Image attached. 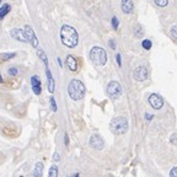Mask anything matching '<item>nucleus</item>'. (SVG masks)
<instances>
[{
	"instance_id": "36",
	"label": "nucleus",
	"mask_w": 177,
	"mask_h": 177,
	"mask_svg": "<svg viewBox=\"0 0 177 177\" xmlns=\"http://www.w3.org/2000/svg\"><path fill=\"white\" fill-rule=\"evenodd\" d=\"M2 83V76H1V74H0V84Z\"/></svg>"
},
{
	"instance_id": "23",
	"label": "nucleus",
	"mask_w": 177,
	"mask_h": 177,
	"mask_svg": "<svg viewBox=\"0 0 177 177\" xmlns=\"http://www.w3.org/2000/svg\"><path fill=\"white\" fill-rule=\"evenodd\" d=\"M49 103H51V108H52V111H53V112H57V103H56L54 97H51Z\"/></svg>"
},
{
	"instance_id": "16",
	"label": "nucleus",
	"mask_w": 177,
	"mask_h": 177,
	"mask_svg": "<svg viewBox=\"0 0 177 177\" xmlns=\"http://www.w3.org/2000/svg\"><path fill=\"white\" fill-rule=\"evenodd\" d=\"M10 10H11V6L9 4H4L2 7H0V20H2L10 12Z\"/></svg>"
},
{
	"instance_id": "18",
	"label": "nucleus",
	"mask_w": 177,
	"mask_h": 177,
	"mask_svg": "<svg viewBox=\"0 0 177 177\" xmlns=\"http://www.w3.org/2000/svg\"><path fill=\"white\" fill-rule=\"evenodd\" d=\"M15 56H16V53H2V54H0V60L6 62L9 59H12Z\"/></svg>"
},
{
	"instance_id": "1",
	"label": "nucleus",
	"mask_w": 177,
	"mask_h": 177,
	"mask_svg": "<svg viewBox=\"0 0 177 177\" xmlns=\"http://www.w3.org/2000/svg\"><path fill=\"white\" fill-rule=\"evenodd\" d=\"M60 39L64 46H67L69 48H74V47H76V44L79 42V35L74 27H72L69 25H63L60 28Z\"/></svg>"
},
{
	"instance_id": "27",
	"label": "nucleus",
	"mask_w": 177,
	"mask_h": 177,
	"mask_svg": "<svg viewBox=\"0 0 177 177\" xmlns=\"http://www.w3.org/2000/svg\"><path fill=\"white\" fill-rule=\"evenodd\" d=\"M170 177H177V166L172 167V170L170 171Z\"/></svg>"
},
{
	"instance_id": "3",
	"label": "nucleus",
	"mask_w": 177,
	"mask_h": 177,
	"mask_svg": "<svg viewBox=\"0 0 177 177\" xmlns=\"http://www.w3.org/2000/svg\"><path fill=\"white\" fill-rule=\"evenodd\" d=\"M90 59L97 67L105 65L106 62H107L106 51L103 48H101V47H92L91 51H90Z\"/></svg>"
},
{
	"instance_id": "6",
	"label": "nucleus",
	"mask_w": 177,
	"mask_h": 177,
	"mask_svg": "<svg viewBox=\"0 0 177 177\" xmlns=\"http://www.w3.org/2000/svg\"><path fill=\"white\" fill-rule=\"evenodd\" d=\"M23 31H25V33H26V37H27V39H28V43H30L32 47H37V46H38V39H37V37H36V35H35L33 28H32L31 26L26 25Z\"/></svg>"
},
{
	"instance_id": "34",
	"label": "nucleus",
	"mask_w": 177,
	"mask_h": 177,
	"mask_svg": "<svg viewBox=\"0 0 177 177\" xmlns=\"http://www.w3.org/2000/svg\"><path fill=\"white\" fill-rule=\"evenodd\" d=\"M58 62H59V67L62 68V67H63V63H62V60H60V58H58Z\"/></svg>"
},
{
	"instance_id": "11",
	"label": "nucleus",
	"mask_w": 177,
	"mask_h": 177,
	"mask_svg": "<svg viewBox=\"0 0 177 177\" xmlns=\"http://www.w3.org/2000/svg\"><path fill=\"white\" fill-rule=\"evenodd\" d=\"M31 85H32V91L35 95H41L42 92V85H41V80L37 75H33L31 78Z\"/></svg>"
},
{
	"instance_id": "38",
	"label": "nucleus",
	"mask_w": 177,
	"mask_h": 177,
	"mask_svg": "<svg viewBox=\"0 0 177 177\" xmlns=\"http://www.w3.org/2000/svg\"><path fill=\"white\" fill-rule=\"evenodd\" d=\"M1 1H2V0H0V2H1Z\"/></svg>"
},
{
	"instance_id": "8",
	"label": "nucleus",
	"mask_w": 177,
	"mask_h": 177,
	"mask_svg": "<svg viewBox=\"0 0 177 177\" xmlns=\"http://www.w3.org/2000/svg\"><path fill=\"white\" fill-rule=\"evenodd\" d=\"M149 103L153 108L155 109H160L164 106V100L161 98V96H159L158 93H151L149 96Z\"/></svg>"
},
{
	"instance_id": "15",
	"label": "nucleus",
	"mask_w": 177,
	"mask_h": 177,
	"mask_svg": "<svg viewBox=\"0 0 177 177\" xmlns=\"http://www.w3.org/2000/svg\"><path fill=\"white\" fill-rule=\"evenodd\" d=\"M32 176L33 177H42L43 176V164L42 163H37L35 165V169L32 171Z\"/></svg>"
},
{
	"instance_id": "31",
	"label": "nucleus",
	"mask_w": 177,
	"mask_h": 177,
	"mask_svg": "<svg viewBox=\"0 0 177 177\" xmlns=\"http://www.w3.org/2000/svg\"><path fill=\"white\" fill-rule=\"evenodd\" d=\"M64 143H65V145H68V144H69V138H68V134H65V135H64Z\"/></svg>"
},
{
	"instance_id": "9",
	"label": "nucleus",
	"mask_w": 177,
	"mask_h": 177,
	"mask_svg": "<svg viewBox=\"0 0 177 177\" xmlns=\"http://www.w3.org/2000/svg\"><path fill=\"white\" fill-rule=\"evenodd\" d=\"M10 36H11L14 39L19 41V42H23V43L28 42V39H27V37H26L25 31H23V30H21V28H14V30L10 32Z\"/></svg>"
},
{
	"instance_id": "22",
	"label": "nucleus",
	"mask_w": 177,
	"mask_h": 177,
	"mask_svg": "<svg viewBox=\"0 0 177 177\" xmlns=\"http://www.w3.org/2000/svg\"><path fill=\"white\" fill-rule=\"evenodd\" d=\"M143 33H144V32H143L142 26H140V25H138V26L135 27V36H137V37H142V36H143Z\"/></svg>"
},
{
	"instance_id": "25",
	"label": "nucleus",
	"mask_w": 177,
	"mask_h": 177,
	"mask_svg": "<svg viewBox=\"0 0 177 177\" xmlns=\"http://www.w3.org/2000/svg\"><path fill=\"white\" fill-rule=\"evenodd\" d=\"M112 26H113V28H114V30H117V28H118V19H117L116 16H113V17H112Z\"/></svg>"
},
{
	"instance_id": "13",
	"label": "nucleus",
	"mask_w": 177,
	"mask_h": 177,
	"mask_svg": "<svg viewBox=\"0 0 177 177\" xmlns=\"http://www.w3.org/2000/svg\"><path fill=\"white\" fill-rule=\"evenodd\" d=\"M67 65L69 68L70 72H76L78 70V62L73 56H68L67 57Z\"/></svg>"
},
{
	"instance_id": "24",
	"label": "nucleus",
	"mask_w": 177,
	"mask_h": 177,
	"mask_svg": "<svg viewBox=\"0 0 177 177\" xmlns=\"http://www.w3.org/2000/svg\"><path fill=\"white\" fill-rule=\"evenodd\" d=\"M154 1L156 2L158 6H161V7H164V6H166L169 4V0H154Z\"/></svg>"
},
{
	"instance_id": "4",
	"label": "nucleus",
	"mask_w": 177,
	"mask_h": 177,
	"mask_svg": "<svg viewBox=\"0 0 177 177\" xmlns=\"http://www.w3.org/2000/svg\"><path fill=\"white\" fill-rule=\"evenodd\" d=\"M109 128L114 134H124L128 130V121L124 117H116L111 121Z\"/></svg>"
},
{
	"instance_id": "26",
	"label": "nucleus",
	"mask_w": 177,
	"mask_h": 177,
	"mask_svg": "<svg viewBox=\"0 0 177 177\" xmlns=\"http://www.w3.org/2000/svg\"><path fill=\"white\" fill-rule=\"evenodd\" d=\"M171 36H172L175 39H177V26H174V27L171 28Z\"/></svg>"
},
{
	"instance_id": "14",
	"label": "nucleus",
	"mask_w": 177,
	"mask_h": 177,
	"mask_svg": "<svg viewBox=\"0 0 177 177\" xmlns=\"http://www.w3.org/2000/svg\"><path fill=\"white\" fill-rule=\"evenodd\" d=\"M46 74H47V79H48V91L51 93H53L54 92V79H53L48 68H46Z\"/></svg>"
},
{
	"instance_id": "33",
	"label": "nucleus",
	"mask_w": 177,
	"mask_h": 177,
	"mask_svg": "<svg viewBox=\"0 0 177 177\" xmlns=\"http://www.w3.org/2000/svg\"><path fill=\"white\" fill-rule=\"evenodd\" d=\"M145 118H146L148 121H150V119L153 118V114H150V113H146V114H145Z\"/></svg>"
},
{
	"instance_id": "7",
	"label": "nucleus",
	"mask_w": 177,
	"mask_h": 177,
	"mask_svg": "<svg viewBox=\"0 0 177 177\" xmlns=\"http://www.w3.org/2000/svg\"><path fill=\"white\" fill-rule=\"evenodd\" d=\"M133 78L137 81H144L148 79V69L145 67H138L135 68L134 73H133Z\"/></svg>"
},
{
	"instance_id": "32",
	"label": "nucleus",
	"mask_w": 177,
	"mask_h": 177,
	"mask_svg": "<svg viewBox=\"0 0 177 177\" xmlns=\"http://www.w3.org/2000/svg\"><path fill=\"white\" fill-rule=\"evenodd\" d=\"M176 138H177V135H176V134H174V135H172V138H171V142H172V143H174V144H177V142H176Z\"/></svg>"
},
{
	"instance_id": "5",
	"label": "nucleus",
	"mask_w": 177,
	"mask_h": 177,
	"mask_svg": "<svg viewBox=\"0 0 177 177\" xmlns=\"http://www.w3.org/2000/svg\"><path fill=\"white\" fill-rule=\"evenodd\" d=\"M107 95L113 100H117L118 97H121V95H122L121 84L118 81H109L107 85Z\"/></svg>"
},
{
	"instance_id": "17",
	"label": "nucleus",
	"mask_w": 177,
	"mask_h": 177,
	"mask_svg": "<svg viewBox=\"0 0 177 177\" xmlns=\"http://www.w3.org/2000/svg\"><path fill=\"white\" fill-rule=\"evenodd\" d=\"M37 56H38L39 59L43 62V64L46 65V68H48V58H47L44 51H43V49H38V51H37Z\"/></svg>"
},
{
	"instance_id": "10",
	"label": "nucleus",
	"mask_w": 177,
	"mask_h": 177,
	"mask_svg": "<svg viewBox=\"0 0 177 177\" xmlns=\"http://www.w3.org/2000/svg\"><path fill=\"white\" fill-rule=\"evenodd\" d=\"M90 145H91L93 149H96V150H102L105 143H103V139H102L98 134H93V135H91V138H90Z\"/></svg>"
},
{
	"instance_id": "19",
	"label": "nucleus",
	"mask_w": 177,
	"mask_h": 177,
	"mask_svg": "<svg viewBox=\"0 0 177 177\" xmlns=\"http://www.w3.org/2000/svg\"><path fill=\"white\" fill-rule=\"evenodd\" d=\"M48 177H58V167L56 165H53L49 171H48Z\"/></svg>"
},
{
	"instance_id": "21",
	"label": "nucleus",
	"mask_w": 177,
	"mask_h": 177,
	"mask_svg": "<svg viewBox=\"0 0 177 177\" xmlns=\"http://www.w3.org/2000/svg\"><path fill=\"white\" fill-rule=\"evenodd\" d=\"M17 73H19V69H17L16 67L9 68V72H7V74H9L10 76H16V75H17Z\"/></svg>"
},
{
	"instance_id": "28",
	"label": "nucleus",
	"mask_w": 177,
	"mask_h": 177,
	"mask_svg": "<svg viewBox=\"0 0 177 177\" xmlns=\"http://www.w3.org/2000/svg\"><path fill=\"white\" fill-rule=\"evenodd\" d=\"M53 160H54V161H59V160H60V158H59V154H58V153H54V155H53Z\"/></svg>"
},
{
	"instance_id": "29",
	"label": "nucleus",
	"mask_w": 177,
	"mask_h": 177,
	"mask_svg": "<svg viewBox=\"0 0 177 177\" xmlns=\"http://www.w3.org/2000/svg\"><path fill=\"white\" fill-rule=\"evenodd\" d=\"M116 59H117V63H118V65L121 67V65H122V62H121V54H117V56H116Z\"/></svg>"
},
{
	"instance_id": "20",
	"label": "nucleus",
	"mask_w": 177,
	"mask_h": 177,
	"mask_svg": "<svg viewBox=\"0 0 177 177\" xmlns=\"http://www.w3.org/2000/svg\"><path fill=\"white\" fill-rule=\"evenodd\" d=\"M142 44H143V48L146 49V51H149V49L151 48V41H150V39H144Z\"/></svg>"
},
{
	"instance_id": "30",
	"label": "nucleus",
	"mask_w": 177,
	"mask_h": 177,
	"mask_svg": "<svg viewBox=\"0 0 177 177\" xmlns=\"http://www.w3.org/2000/svg\"><path fill=\"white\" fill-rule=\"evenodd\" d=\"M109 47H111L112 49H114V48H116V43H114V41H113V39H111V41H109Z\"/></svg>"
},
{
	"instance_id": "2",
	"label": "nucleus",
	"mask_w": 177,
	"mask_h": 177,
	"mask_svg": "<svg viewBox=\"0 0 177 177\" xmlns=\"http://www.w3.org/2000/svg\"><path fill=\"white\" fill-rule=\"evenodd\" d=\"M85 92H86L85 85L80 80H78V79H73L68 84V95L74 101L83 100L84 96H85Z\"/></svg>"
},
{
	"instance_id": "35",
	"label": "nucleus",
	"mask_w": 177,
	"mask_h": 177,
	"mask_svg": "<svg viewBox=\"0 0 177 177\" xmlns=\"http://www.w3.org/2000/svg\"><path fill=\"white\" fill-rule=\"evenodd\" d=\"M70 177H80V176H79V174H75L74 176H70Z\"/></svg>"
},
{
	"instance_id": "12",
	"label": "nucleus",
	"mask_w": 177,
	"mask_h": 177,
	"mask_svg": "<svg viewBox=\"0 0 177 177\" xmlns=\"http://www.w3.org/2000/svg\"><path fill=\"white\" fill-rule=\"evenodd\" d=\"M121 7H122V11L124 14H130L133 11V9H134V4H133L132 0H122Z\"/></svg>"
},
{
	"instance_id": "37",
	"label": "nucleus",
	"mask_w": 177,
	"mask_h": 177,
	"mask_svg": "<svg viewBox=\"0 0 177 177\" xmlns=\"http://www.w3.org/2000/svg\"><path fill=\"white\" fill-rule=\"evenodd\" d=\"M20 177H25V176H20Z\"/></svg>"
}]
</instances>
